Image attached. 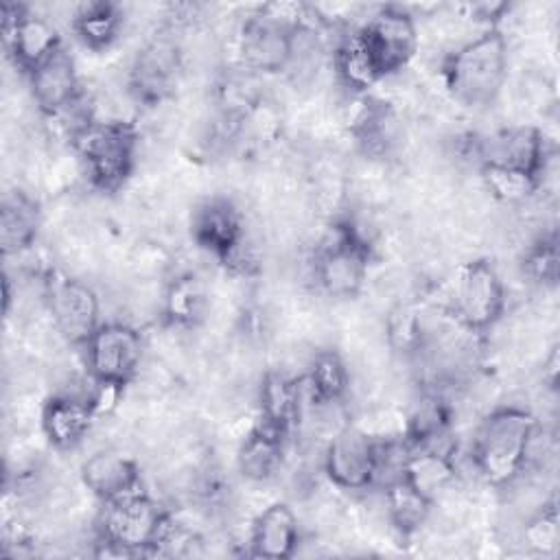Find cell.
Returning <instances> with one entry per match:
<instances>
[{
    "instance_id": "6da1fadb",
    "label": "cell",
    "mask_w": 560,
    "mask_h": 560,
    "mask_svg": "<svg viewBox=\"0 0 560 560\" xmlns=\"http://www.w3.org/2000/svg\"><path fill=\"white\" fill-rule=\"evenodd\" d=\"M475 155L490 192L503 201H521L540 186L549 147L538 127L516 125L477 138Z\"/></svg>"
},
{
    "instance_id": "7a4b0ae2",
    "label": "cell",
    "mask_w": 560,
    "mask_h": 560,
    "mask_svg": "<svg viewBox=\"0 0 560 560\" xmlns=\"http://www.w3.org/2000/svg\"><path fill=\"white\" fill-rule=\"evenodd\" d=\"M538 422L523 407H499L490 411L475 429L470 459L477 475L494 486H510L525 468Z\"/></svg>"
},
{
    "instance_id": "3957f363",
    "label": "cell",
    "mask_w": 560,
    "mask_h": 560,
    "mask_svg": "<svg viewBox=\"0 0 560 560\" xmlns=\"http://www.w3.org/2000/svg\"><path fill=\"white\" fill-rule=\"evenodd\" d=\"M448 94L464 107L481 109L494 103L508 79V42L499 26H488L475 39L448 52L442 61Z\"/></svg>"
},
{
    "instance_id": "277c9868",
    "label": "cell",
    "mask_w": 560,
    "mask_h": 560,
    "mask_svg": "<svg viewBox=\"0 0 560 560\" xmlns=\"http://www.w3.org/2000/svg\"><path fill=\"white\" fill-rule=\"evenodd\" d=\"M70 142L83 171L101 192L120 190L138 162V129L129 120L90 118L70 131Z\"/></svg>"
},
{
    "instance_id": "5b68a950",
    "label": "cell",
    "mask_w": 560,
    "mask_h": 560,
    "mask_svg": "<svg viewBox=\"0 0 560 560\" xmlns=\"http://www.w3.org/2000/svg\"><path fill=\"white\" fill-rule=\"evenodd\" d=\"M171 514L142 488L105 501L98 518V542L116 556L158 553L168 532Z\"/></svg>"
},
{
    "instance_id": "8992f818",
    "label": "cell",
    "mask_w": 560,
    "mask_h": 560,
    "mask_svg": "<svg viewBox=\"0 0 560 560\" xmlns=\"http://www.w3.org/2000/svg\"><path fill=\"white\" fill-rule=\"evenodd\" d=\"M370 245L350 223H337L315 247L311 273L317 289L337 300L354 298L368 278Z\"/></svg>"
},
{
    "instance_id": "52a82bcc",
    "label": "cell",
    "mask_w": 560,
    "mask_h": 560,
    "mask_svg": "<svg viewBox=\"0 0 560 560\" xmlns=\"http://www.w3.org/2000/svg\"><path fill=\"white\" fill-rule=\"evenodd\" d=\"M81 348L90 381L114 392L138 376L144 357L142 335L122 322H103Z\"/></svg>"
},
{
    "instance_id": "ba28073f",
    "label": "cell",
    "mask_w": 560,
    "mask_h": 560,
    "mask_svg": "<svg viewBox=\"0 0 560 560\" xmlns=\"http://www.w3.org/2000/svg\"><path fill=\"white\" fill-rule=\"evenodd\" d=\"M505 311V287L486 258L466 262L451 287L448 313L451 317L470 332H483L492 328Z\"/></svg>"
},
{
    "instance_id": "9c48e42d",
    "label": "cell",
    "mask_w": 560,
    "mask_h": 560,
    "mask_svg": "<svg viewBox=\"0 0 560 560\" xmlns=\"http://www.w3.org/2000/svg\"><path fill=\"white\" fill-rule=\"evenodd\" d=\"M300 22V15L278 13L276 7L249 15L238 31V57L243 68L260 74L289 70Z\"/></svg>"
},
{
    "instance_id": "30bf717a",
    "label": "cell",
    "mask_w": 560,
    "mask_h": 560,
    "mask_svg": "<svg viewBox=\"0 0 560 560\" xmlns=\"http://www.w3.org/2000/svg\"><path fill=\"white\" fill-rule=\"evenodd\" d=\"M357 35L381 79L400 72L418 52V28L413 15L398 7L385 4L374 11Z\"/></svg>"
},
{
    "instance_id": "8fae6325",
    "label": "cell",
    "mask_w": 560,
    "mask_h": 560,
    "mask_svg": "<svg viewBox=\"0 0 560 560\" xmlns=\"http://www.w3.org/2000/svg\"><path fill=\"white\" fill-rule=\"evenodd\" d=\"M46 308L57 332L72 346H83L101 322V302L94 289L77 278L50 273L46 280Z\"/></svg>"
},
{
    "instance_id": "7c38bea8",
    "label": "cell",
    "mask_w": 560,
    "mask_h": 560,
    "mask_svg": "<svg viewBox=\"0 0 560 560\" xmlns=\"http://www.w3.org/2000/svg\"><path fill=\"white\" fill-rule=\"evenodd\" d=\"M378 438L361 427H339L324 448V475L341 490H365L376 481Z\"/></svg>"
},
{
    "instance_id": "4fadbf2b",
    "label": "cell",
    "mask_w": 560,
    "mask_h": 560,
    "mask_svg": "<svg viewBox=\"0 0 560 560\" xmlns=\"http://www.w3.org/2000/svg\"><path fill=\"white\" fill-rule=\"evenodd\" d=\"M0 31L7 55L26 74L63 46L57 28L46 18L35 15L28 7L18 2L2 4Z\"/></svg>"
},
{
    "instance_id": "5bb4252c",
    "label": "cell",
    "mask_w": 560,
    "mask_h": 560,
    "mask_svg": "<svg viewBox=\"0 0 560 560\" xmlns=\"http://www.w3.org/2000/svg\"><path fill=\"white\" fill-rule=\"evenodd\" d=\"M195 243L223 265L243 262L245 223L230 199L212 197L197 206L190 221Z\"/></svg>"
},
{
    "instance_id": "9a60e30c",
    "label": "cell",
    "mask_w": 560,
    "mask_h": 560,
    "mask_svg": "<svg viewBox=\"0 0 560 560\" xmlns=\"http://www.w3.org/2000/svg\"><path fill=\"white\" fill-rule=\"evenodd\" d=\"M182 70V55L175 39L158 35L147 42L129 68V92L138 103L158 105L173 94Z\"/></svg>"
},
{
    "instance_id": "2e32d148",
    "label": "cell",
    "mask_w": 560,
    "mask_h": 560,
    "mask_svg": "<svg viewBox=\"0 0 560 560\" xmlns=\"http://www.w3.org/2000/svg\"><path fill=\"white\" fill-rule=\"evenodd\" d=\"M31 96L44 116L57 118L68 114L81 98L77 66L66 46H59L28 74Z\"/></svg>"
},
{
    "instance_id": "e0dca14e",
    "label": "cell",
    "mask_w": 560,
    "mask_h": 560,
    "mask_svg": "<svg viewBox=\"0 0 560 560\" xmlns=\"http://www.w3.org/2000/svg\"><path fill=\"white\" fill-rule=\"evenodd\" d=\"M98 413L94 396L88 394H55L42 407V431L46 440L61 451L79 446Z\"/></svg>"
},
{
    "instance_id": "ac0fdd59",
    "label": "cell",
    "mask_w": 560,
    "mask_h": 560,
    "mask_svg": "<svg viewBox=\"0 0 560 560\" xmlns=\"http://www.w3.org/2000/svg\"><path fill=\"white\" fill-rule=\"evenodd\" d=\"M300 542V523L293 508L284 501L269 503L252 523L249 553L254 558L287 560Z\"/></svg>"
},
{
    "instance_id": "d6986e66",
    "label": "cell",
    "mask_w": 560,
    "mask_h": 560,
    "mask_svg": "<svg viewBox=\"0 0 560 560\" xmlns=\"http://www.w3.org/2000/svg\"><path fill=\"white\" fill-rule=\"evenodd\" d=\"M83 486L103 503L140 488L138 464L118 451H96L81 464Z\"/></svg>"
},
{
    "instance_id": "ffe728a7",
    "label": "cell",
    "mask_w": 560,
    "mask_h": 560,
    "mask_svg": "<svg viewBox=\"0 0 560 560\" xmlns=\"http://www.w3.org/2000/svg\"><path fill=\"white\" fill-rule=\"evenodd\" d=\"M260 416L265 424L284 433L287 438L300 424L304 411V385L282 372L265 374L258 392Z\"/></svg>"
},
{
    "instance_id": "44dd1931",
    "label": "cell",
    "mask_w": 560,
    "mask_h": 560,
    "mask_svg": "<svg viewBox=\"0 0 560 560\" xmlns=\"http://www.w3.org/2000/svg\"><path fill=\"white\" fill-rule=\"evenodd\" d=\"M284 442H287L284 433H280L273 427L258 420L247 431V435L243 438L238 453H236V464H238L241 475L252 481L271 479L282 464Z\"/></svg>"
},
{
    "instance_id": "7402d4cb",
    "label": "cell",
    "mask_w": 560,
    "mask_h": 560,
    "mask_svg": "<svg viewBox=\"0 0 560 560\" xmlns=\"http://www.w3.org/2000/svg\"><path fill=\"white\" fill-rule=\"evenodd\" d=\"M39 203L24 190H11L2 199L0 210V243L2 254H20L28 249L39 232Z\"/></svg>"
},
{
    "instance_id": "603a6c76",
    "label": "cell",
    "mask_w": 560,
    "mask_h": 560,
    "mask_svg": "<svg viewBox=\"0 0 560 560\" xmlns=\"http://www.w3.org/2000/svg\"><path fill=\"white\" fill-rule=\"evenodd\" d=\"M352 136L365 155L383 158L396 147L400 138L398 116L389 107V103L368 98L359 116L354 118Z\"/></svg>"
},
{
    "instance_id": "cb8c5ba5",
    "label": "cell",
    "mask_w": 560,
    "mask_h": 560,
    "mask_svg": "<svg viewBox=\"0 0 560 560\" xmlns=\"http://www.w3.org/2000/svg\"><path fill=\"white\" fill-rule=\"evenodd\" d=\"M208 308V287L197 273L175 276L162 298L164 322L177 328L197 326Z\"/></svg>"
},
{
    "instance_id": "d4e9b609",
    "label": "cell",
    "mask_w": 560,
    "mask_h": 560,
    "mask_svg": "<svg viewBox=\"0 0 560 560\" xmlns=\"http://www.w3.org/2000/svg\"><path fill=\"white\" fill-rule=\"evenodd\" d=\"M402 477L413 483L433 503L440 492L457 479V466L451 448H418L409 453Z\"/></svg>"
},
{
    "instance_id": "484cf974",
    "label": "cell",
    "mask_w": 560,
    "mask_h": 560,
    "mask_svg": "<svg viewBox=\"0 0 560 560\" xmlns=\"http://www.w3.org/2000/svg\"><path fill=\"white\" fill-rule=\"evenodd\" d=\"M350 385V374L343 363V359L332 352L324 350L315 354L306 376H304V389L308 402L315 407H330L343 400Z\"/></svg>"
},
{
    "instance_id": "4316f807",
    "label": "cell",
    "mask_w": 560,
    "mask_h": 560,
    "mask_svg": "<svg viewBox=\"0 0 560 560\" xmlns=\"http://www.w3.org/2000/svg\"><path fill=\"white\" fill-rule=\"evenodd\" d=\"M122 28V15L114 2H88L72 18V31L79 42L90 50L109 48Z\"/></svg>"
},
{
    "instance_id": "83f0119b",
    "label": "cell",
    "mask_w": 560,
    "mask_h": 560,
    "mask_svg": "<svg viewBox=\"0 0 560 560\" xmlns=\"http://www.w3.org/2000/svg\"><path fill=\"white\" fill-rule=\"evenodd\" d=\"M385 503L389 523L400 536L416 534L433 510V501L405 477L385 486Z\"/></svg>"
},
{
    "instance_id": "f1b7e54d",
    "label": "cell",
    "mask_w": 560,
    "mask_h": 560,
    "mask_svg": "<svg viewBox=\"0 0 560 560\" xmlns=\"http://www.w3.org/2000/svg\"><path fill=\"white\" fill-rule=\"evenodd\" d=\"M332 66L339 81L352 92H368L381 81L357 31L341 37L332 52Z\"/></svg>"
},
{
    "instance_id": "f546056e",
    "label": "cell",
    "mask_w": 560,
    "mask_h": 560,
    "mask_svg": "<svg viewBox=\"0 0 560 560\" xmlns=\"http://www.w3.org/2000/svg\"><path fill=\"white\" fill-rule=\"evenodd\" d=\"M525 273L547 287L558 282V236L556 232L542 234L525 254Z\"/></svg>"
},
{
    "instance_id": "4dcf8cb0",
    "label": "cell",
    "mask_w": 560,
    "mask_h": 560,
    "mask_svg": "<svg viewBox=\"0 0 560 560\" xmlns=\"http://www.w3.org/2000/svg\"><path fill=\"white\" fill-rule=\"evenodd\" d=\"M525 540L540 553L556 551L558 547V510L556 503L545 505L525 527Z\"/></svg>"
}]
</instances>
